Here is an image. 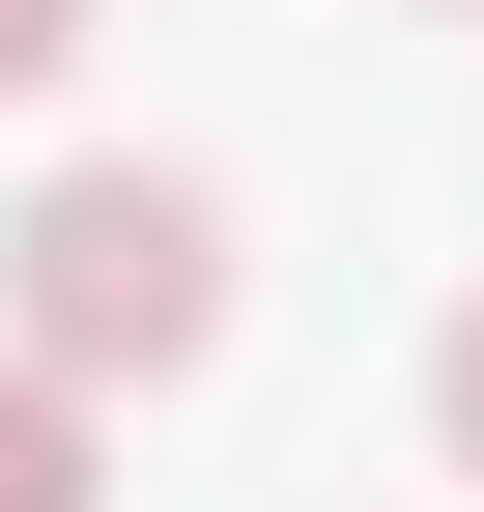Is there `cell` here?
Returning a JSON list of instances; mask_svg holds the SVG:
<instances>
[{
  "label": "cell",
  "instance_id": "6da1fadb",
  "mask_svg": "<svg viewBox=\"0 0 484 512\" xmlns=\"http://www.w3.org/2000/svg\"><path fill=\"white\" fill-rule=\"evenodd\" d=\"M0 342L29 370H86V399H171V370L228 342V200L200 171H29V200H0Z\"/></svg>",
  "mask_w": 484,
  "mask_h": 512
},
{
  "label": "cell",
  "instance_id": "7a4b0ae2",
  "mask_svg": "<svg viewBox=\"0 0 484 512\" xmlns=\"http://www.w3.org/2000/svg\"><path fill=\"white\" fill-rule=\"evenodd\" d=\"M0 512H114V399L0 342Z\"/></svg>",
  "mask_w": 484,
  "mask_h": 512
},
{
  "label": "cell",
  "instance_id": "3957f363",
  "mask_svg": "<svg viewBox=\"0 0 484 512\" xmlns=\"http://www.w3.org/2000/svg\"><path fill=\"white\" fill-rule=\"evenodd\" d=\"M57 57H86V0H0V114H57Z\"/></svg>",
  "mask_w": 484,
  "mask_h": 512
},
{
  "label": "cell",
  "instance_id": "277c9868",
  "mask_svg": "<svg viewBox=\"0 0 484 512\" xmlns=\"http://www.w3.org/2000/svg\"><path fill=\"white\" fill-rule=\"evenodd\" d=\"M428 427H456V484H484V285H456V342H428Z\"/></svg>",
  "mask_w": 484,
  "mask_h": 512
}]
</instances>
